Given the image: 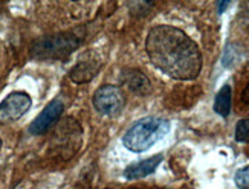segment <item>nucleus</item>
Segmentation results:
<instances>
[{
  "mask_svg": "<svg viewBox=\"0 0 249 189\" xmlns=\"http://www.w3.org/2000/svg\"><path fill=\"white\" fill-rule=\"evenodd\" d=\"M145 51L151 64L165 75L180 81L197 78L202 69V55L185 32L168 25L150 29Z\"/></svg>",
  "mask_w": 249,
  "mask_h": 189,
  "instance_id": "nucleus-1",
  "label": "nucleus"
},
{
  "mask_svg": "<svg viewBox=\"0 0 249 189\" xmlns=\"http://www.w3.org/2000/svg\"><path fill=\"white\" fill-rule=\"evenodd\" d=\"M170 130V122L162 118L148 116L138 120L133 127L125 133L123 139L124 145L135 153H141L155 145L158 140L164 137Z\"/></svg>",
  "mask_w": 249,
  "mask_h": 189,
  "instance_id": "nucleus-2",
  "label": "nucleus"
},
{
  "mask_svg": "<svg viewBox=\"0 0 249 189\" xmlns=\"http://www.w3.org/2000/svg\"><path fill=\"white\" fill-rule=\"evenodd\" d=\"M83 37L77 32H60L37 38L31 44V55L37 60H63L80 46Z\"/></svg>",
  "mask_w": 249,
  "mask_h": 189,
  "instance_id": "nucleus-3",
  "label": "nucleus"
},
{
  "mask_svg": "<svg viewBox=\"0 0 249 189\" xmlns=\"http://www.w3.org/2000/svg\"><path fill=\"white\" fill-rule=\"evenodd\" d=\"M81 140V128L75 120L66 119L63 120L55 130L51 140V148L55 151L57 155L68 159L78 150Z\"/></svg>",
  "mask_w": 249,
  "mask_h": 189,
  "instance_id": "nucleus-4",
  "label": "nucleus"
},
{
  "mask_svg": "<svg viewBox=\"0 0 249 189\" xmlns=\"http://www.w3.org/2000/svg\"><path fill=\"white\" fill-rule=\"evenodd\" d=\"M125 104V96L123 90L116 86H101L93 95V105L98 113L104 116H113L120 113Z\"/></svg>",
  "mask_w": 249,
  "mask_h": 189,
  "instance_id": "nucleus-5",
  "label": "nucleus"
},
{
  "mask_svg": "<svg viewBox=\"0 0 249 189\" xmlns=\"http://www.w3.org/2000/svg\"><path fill=\"white\" fill-rule=\"evenodd\" d=\"M31 98L23 92H14L0 104V122L17 120L31 108Z\"/></svg>",
  "mask_w": 249,
  "mask_h": 189,
  "instance_id": "nucleus-6",
  "label": "nucleus"
},
{
  "mask_svg": "<svg viewBox=\"0 0 249 189\" xmlns=\"http://www.w3.org/2000/svg\"><path fill=\"white\" fill-rule=\"evenodd\" d=\"M63 110H64V105L60 99H53V101H51L45 107V110L36 118V120L32 122L29 131L32 135H43V133H46L58 120Z\"/></svg>",
  "mask_w": 249,
  "mask_h": 189,
  "instance_id": "nucleus-7",
  "label": "nucleus"
},
{
  "mask_svg": "<svg viewBox=\"0 0 249 189\" xmlns=\"http://www.w3.org/2000/svg\"><path fill=\"white\" fill-rule=\"evenodd\" d=\"M123 84L128 88L130 92H133L136 95H147L151 90L150 80L147 78L145 73H142L138 69H130L123 73Z\"/></svg>",
  "mask_w": 249,
  "mask_h": 189,
  "instance_id": "nucleus-8",
  "label": "nucleus"
},
{
  "mask_svg": "<svg viewBox=\"0 0 249 189\" xmlns=\"http://www.w3.org/2000/svg\"><path fill=\"white\" fill-rule=\"evenodd\" d=\"M100 69H101L100 61H96L93 58H86L75 66V68L71 70L69 76H71V80L77 84L89 83L90 80H93L95 75L100 72Z\"/></svg>",
  "mask_w": 249,
  "mask_h": 189,
  "instance_id": "nucleus-9",
  "label": "nucleus"
},
{
  "mask_svg": "<svg viewBox=\"0 0 249 189\" xmlns=\"http://www.w3.org/2000/svg\"><path fill=\"white\" fill-rule=\"evenodd\" d=\"M160 160H162V155L158 154V155H153V157H150V159H145V160H141V162L130 165L124 172L125 179H128V180L142 179V177L151 174L158 168Z\"/></svg>",
  "mask_w": 249,
  "mask_h": 189,
  "instance_id": "nucleus-10",
  "label": "nucleus"
},
{
  "mask_svg": "<svg viewBox=\"0 0 249 189\" xmlns=\"http://www.w3.org/2000/svg\"><path fill=\"white\" fill-rule=\"evenodd\" d=\"M214 110L215 113L226 118L231 112V87L226 84L223 86L217 96H215V101H214Z\"/></svg>",
  "mask_w": 249,
  "mask_h": 189,
  "instance_id": "nucleus-11",
  "label": "nucleus"
},
{
  "mask_svg": "<svg viewBox=\"0 0 249 189\" xmlns=\"http://www.w3.org/2000/svg\"><path fill=\"white\" fill-rule=\"evenodd\" d=\"M235 139L239 142H246L249 139V118L240 120L235 128Z\"/></svg>",
  "mask_w": 249,
  "mask_h": 189,
  "instance_id": "nucleus-12",
  "label": "nucleus"
},
{
  "mask_svg": "<svg viewBox=\"0 0 249 189\" xmlns=\"http://www.w3.org/2000/svg\"><path fill=\"white\" fill-rule=\"evenodd\" d=\"M234 180L240 189H249V166H245L240 171H237Z\"/></svg>",
  "mask_w": 249,
  "mask_h": 189,
  "instance_id": "nucleus-13",
  "label": "nucleus"
},
{
  "mask_svg": "<svg viewBox=\"0 0 249 189\" xmlns=\"http://www.w3.org/2000/svg\"><path fill=\"white\" fill-rule=\"evenodd\" d=\"M242 101H243L245 104L249 105V84L245 87V90H243V93H242Z\"/></svg>",
  "mask_w": 249,
  "mask_h": 189,
  "instance_id": "nucleus-14",
  "label": "nucleus"
},
{
  "mask_svg": "<svg viewBox=\"0 0 249 189\" xmlns=\"http://www.w3.org/2000/svg\"><path fill=\"white\" fill-rule=\"evenodd\" d=\"M230 5V2H223V3H219V13H223V9Z\"/></svg>",
  "mask_w": 249,
  "mask_h": 189,
  "instance_id": "nucleus-15",
  "label": "nucleus"
},
{
  "mask_svg": "<svg viewBox=\"0 0 249 189\" xmlns=\"http://www.w3.org/2000/svg\"><path fill=\"white\" fill-rule=\"evenodd\" d=\"M0 147H2V139H0Z\"/></svg>",
  "mask_w": 249,
  "mask_h": 189,
  "instance_id": "nucleus-16",
  "label": "nucleus"
}]
</instances>
